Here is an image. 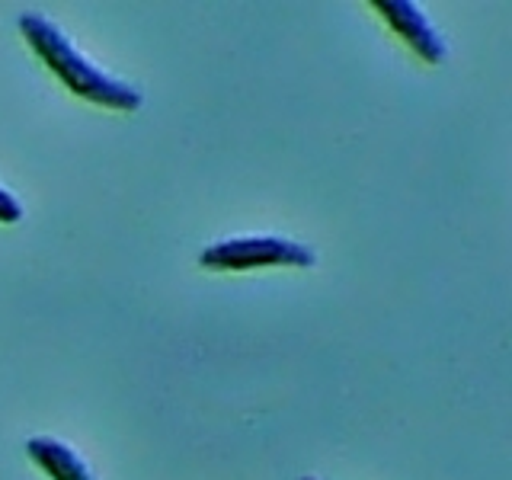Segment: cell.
Segmentation results:
<instances>
[{
  "label": "cell",
  "instance_id": "cell-1",
  "mask_svg": "<svg viewBox=\"0 0 512 480\" xmlns=\"http://www.w3.org/2000/svg\"><path fill=\"white\" fill-rule=\"evenodd\" d=\"M16 26H20L23 39L36 52V58L80 100L116 112H135L144 106V93L135 84H128V80L109 74L96 61H90L71 42L68 32L48 20L45 13H23Z\"/></svg>",
  "mask_w": 512,
  "mask_h": 480
},
{
  "label": "cell",
  "instance_id": "cell-2",
  "mask_svg": "<svg viewBox=\"0 0 512 480\" xmlns=\"http://www.w3.org/2000/svg\"><path fill=\"white\" fill-rule=\"evenodd\" d=\"M314 263H317V253L308 244L282 237V234L224 237L199 253V266L212 272H250V269H269V266L308 269Z\"/></svg>",
  "mask_w": 512,
  "mask_h": 480
},
{
  "label": "cell",
  "instance_id": "cell-3",
  "mask_svg": "<svg viewBox=\"0 0 512 480\" xmlns=\"http://www.w3.org/2000/svg\"><path fill=\"white\" fill-rule=\"evenodd\" d=\"M372 10L394 29V36L404 42L416 58L426 64H442L448 58V42L442 32L429 23V16L410 4V0H375Z\"/></svg>",
  "mask_w": 512,
  "mask_h": 480
},
{
  "label": "cell",
  "instance_id": "cell-4",
  "mask_svg": "<svg viewBox=\"0 0 512 480\" xmlns=\"http://www.w3.org/2000/svg\"><path fill=\"white\" fill-rule=\"evenodd\" d=\"M26 455L52 480H96L90 464L80 458L68 442L55 436H32L26 439Z\"/></svg>",
  "mask_w": 512,
  "mask_h": 480
},
{
  "label": "cell",
  "instance_id": "cell-5",
  "mask_svg": "<svg viewBox=\"0 0 512 480\" xmlns=\"http://www.w3.org/2000/svg\"><path fill=\"white\" fill-rule=\"evenodd\" d=\"M20 221H23V202L7 186H0V224H20Z\"/></svg>",
  "mask_w": 512,
  "mask_h": 480
},
{
  "label": "cell",
  "instance_id": "cell-6",
  "mask_svg": "<svg viewBox=\"0 0 512 480\" xmlns=\"http://www.w3.org/2000/svg\"><path fill=\"white\" fill-rule=\"evenodd\" d=\"M301 480H320V477H301Z\"/></svg>",
  "mask_w": 512,
  "mask_h": 480
}]
</instances>
